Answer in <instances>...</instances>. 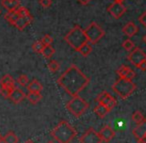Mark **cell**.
<instances>
[{
    "label": "cell",
    "mask_w": 146,
    "mask_h": 143,
    "mask_svg": "<svg viewBox=\"0 0 146 143\" xmlns=\"http://www.w3.org/2000/svg\"><path fill=\"white\" fill-rule=\"evenodd\" d=\"M136 84L132 80L125 78H119L112 85V90L121 99H127L135 91Z\"/></svg>",
    "instance_id": "277c9868"
},
{
    "label": "cell",
    "mask_w": 146,
    "mask_h": 143,
    "mask_svg": "<svg viewBox=\"0 0 146 143\" xmlns=\"http://www.w3.org/2000/svg\"><path fill=\"white\" fill-rule=\"evenodd\" d=\"M90 1H91V0H78V2H79L81 5H87Z\"/></svg>",
    "instance_id": "8d00e7d4"
},
{
    "label": "cell",
    "mask_w": 146,
    "mask_h": 143,
    "mask_svg": "<svg viewBox=\"0 0 146 143\" xmlns=\"http://www.w3.org/2000/svg\"><path fill=\"white\" fill-rule=\"evenodd\" d=\"M77 52L80 53V54H81L82 56L87 57L88 55H89L90 53L92 52V46H91V44H90V43H88V42L85 43V44L82 45V46L80 47L79 49H78Z\"/></svg>",
    "instance_id": "cb8c5ba5"
},
{
    "label": "cell",
    "mask_w": 146,
    "mask_h": 143,
    "mask_svg": "<svg viewBox=\"0 0 146 143\" xmlns=\"http://www.w3.org/2000/svg\"><path fill=\"white\" fill-rule=\"evenodd\" d=\"M110 109H108L105 105L101 104V103H98L95 107H94V112L97 116H99L100 118H104L108 113L110 112Z\"/></svg>",
    "instance_id": "d6986e66"
},
{
    "label": "cell",
    "mask_w": 146,
    "mask_h": 143,
    "mask_svg": "<svg viewBox=\"0 0 146 143\" xmlns=\"http://www.w3.org/2000/svg\"><path fill=\"white\" fill-rule=\"evenodd\" d=\"M2 140H3V136L1 135V133H0V143H2Z\"/></svg>",
    "instance_id": "f35d334b"
},
{
    "label": "cell",
    "mask_w": 146,
    "mask_h": 143,
    "mask_svg": "<svg viewBox=\"0 0 146 143\" xmlns=\"http://www.w3.org/2000/svg\"><path fill=\"white\" fill-rule=\"evenodd\" d=\"M0 14H1V10H0Z\"/></svg>",
    "instance_id": "f6af8a7d"
},
{
    "label": "cell",
    "mask_w": 146,
    "mask_h": 143,
    "mask_svg": "<svg viewBox=\"0 0 146 143\" xmlns=\"http://www.w3.org/2000/svg\"><path fill=\"white\" fill-rule=\"evenodd\" d=\"M138 21H139L140 24H142L144 27H146V11L140 15L139 18H138Z\"/></svg>",
    "instance_id": "e575fe53"
},
{
    "label": "cell",
    "mask_w": 146,
    "mask_h": 143,
    "mask_svg": "<svg viewBox=\"0 0 146 143\" xmlns=\"http://www.w3.org/2000/svg\"><path fill=\"white\" fill-rule=\"evenodd\" d=\"M14 88H10V87H5V86H0V95L3 96L4 98H9L11 92Z\"/></svg>",
    "instance_id": "f1b7e54d"
},
{
    "label": "cell",
    "mask_w": 146,
    "mask_h": 143,
    "mask_svg": "<svg viewBox=\"0 0 146 143\" xmlns=\"http://www.w3.org/2000/svg\"><path fill=\"white\" fill-rule=\"evenodd\" d=\"M41 42H42L44 45H51L53 43V38L50 36V35L46 34L43 36L42 39H41Z\"/></svg>",
    "instance_id": "d6a6232c"
},
{
    "label": "cell",
    "mask_w": 146,
    "mask_h": 143,
    "mask_svg": "<svg viewBox=\"0 0 146 143\" xmlns=\"http://www.w3.org/2000/svg\"><path fill=\"white\" fill-rule=\"evenodd\" d=\"M76 134L77 132L74 127L66 120L60 121L50 132L53 139L58 143H70L76 136Z\"/></svg>",
    "instance_id": "7a4b0ae2"
},
{
    "label": "cell",
    "mask_w": 146,
    "mask_h": 143,
    "mask_svg": "<svg viewBox=\"0 0 146 143\" xmlns=\"http://www.w3.org/2000/svg\"><path fill=\"white\" fill-rule=\"evenodd\" d=\"M137 68L140 69V70H142V71H146V60L142 61V62L137 66Z\"/></svg>",
    "instance_id": "d590c367"
},
{
    "label": "cell",
    "mask_w": 146,
    "mask_h": 143,
    "mask_svg": "<svg viewBox=\"0 0 146 143\" xmlns=\"http://www.w3.org/2000/svg\"><path fill=\"white\" fill-rule=\"evenodd\" d=\"M80 143H102L100 135L94 128H89L81 137L79 138Z\"/></svg>",
    "instance_id": "ba28073f"
},
{
    "label": "cell",
    "mask_w": 146,
    "mask_h": 143,
    "mask_svg": "<svg viewBox=\"0 0 146 143\" xmlns=\"http://www.w3.org/2000/svg\"><path fill=\"white\" fill-rule=\"evenodd\" d=\"M96 102L101 103V104L105 105L108 109L112 110V109L116 106L117 101H116V99L114 98L113 96H111V94H110L109 92H107V91H102V92L100 93V94H98L97 97H96Z\"/></svg>",
    "instance_id": "52a82bcc"
},
{
    "label": "cell",
    "mask_w": 146,
    "mask_h": 143,
    "mask_svg": "<svg viewBox=\"0 0 146 143\" xmlns=\"http://www.w3.org/2000/svg\"><path fill=\"white\" fill-rule=\"evenodd\" d=\"M59 68H60V64H59L58 61L51 60L48 62V69L51 71V72H53V73L57 72V71L59 70Z\"/></svg>",
    "instance_id": "4316f807"
},
{
    "label": "cell",
    "mask_w": 146,
    "mask_h": 143,
    "mask_svg": "<svg viewBox=\"0 0 146 143\" xmlns=\"http://www.w3.org/2000/svg\"><path fill=\"white\" fill-rule=\"evenodd\" d=\"M122 47L125 49L126 51H132L135 48V44L131 39H126L125 41H123L122 43Z\"/></svg>",
    "instance_id": "83f0119b"
},
{
    "label": "cell",
    "mask_w": 146,
    "mask_h": 143,
    "mask_svg": "<svg viewBox=\"0 0 146 143\" xmlns=\"http://www.w3.org/2000/svg\"><path fill=\"white\" fill-rule=\"evenodd\" d=\"M0 86L10 87V88H15V80L10 74H5L2 78L0 79Z\"/></svg>",
    "instance_id": "ac0fdd59"
},
{
    "label": "cell",
    "mask_w": 146,
    "mask_h": 143,
    "mask_svg": "<svg viewBox=\"0 0 146 143\" xmlns=\"http://www.w3.org/2000/svg\"><path fill=\"white\" fill-rule=\"evenodd\" d=\"M26 98L31 104H37L42 98V95L40 92H28V94H26Z\"/></svg>",
    "instance_id": "603a6c76"
},
{
    "label": "cell",
    "mask_w": 146,
    "mask_h": 143,
    "mask_svg": "<svg viewBox=\"0 0 146 143\" xmlns=\"http://www.w3.org/2000/svg\"><path fill=\"white\" fill-rule=\"evenodd\" d=\"M114 1H115V2H123V1H124V0H114Z\"/></svg>",
    "instance_id": "60d3db41"
},
{
    "label": "cell",
    "mask_w": 146,
    "mask_h": 143,
    "mask_svg": "<svg viewBox=\"0 0 146 143\" xmlns=\"http://www.w3.org/2000/svg\"><path fill=\"white\" fill-rule=\"evenodd\" d=\"M16 12L18 13L19 17H22V16H27V15L30 14V12H29V10L26 8V7L24 6H19L18 8H17Z\"/></svg>",
    "instance_id": "1f68e13d"
},
{
    "label": "cell",
    "mask_w": 146,
    "mask_h": 143,
    "mask_svg": "<svg viewBox=\"0 0 146 143\" xmlns=\"http://www.w3.org/2000/svg\"><path fill=\"white\" fill-rule=\"evenodd\" d=\"M16 81H17V83L20 85V86L26 87L27 85H28V83H29V78H28V76H27V75L21 74V75H19V76H18V78L16 79Z\"/></svg>",
    "instance_id": "484cf974"
},
{
    "label": "cell",
    "mask_w": 146,
    "mask_h": 143,
    "mask_svg": "<svg viewBox=\"0 0 146 143\" xmlns=\"http://www.w3.org/2000/svg\"><path fill=\"white\" fill-rule=\"evenodd\" d=\"M3 143H18L19 138L13 131H9L3 136Z\"/></svg>",
    "instance_id": "7402d4cb"
},
{
    "label": "cell",
    "mask_w": 146,
    "mask_h": 143,
    "mask_svg": "<svg viewBox=\"0 0 146 143\" xmlns=\"http://www.w3.org/2000/svg\"><path fill=\"white\" fill-rule=\"evenodd\" d=\"M116 73H117L120 78H125V79H128V80H132L136 75L134 70H132L131 68H129L128 66H125V65L120 66L119 68L116 70Z\"/></svg>",
    "instance_id": "8fae6325"
},
{
    "label": "cell",
    "mask_w": 146,
    "mask_h": 143,
    "mask_svg": "<svg viewBox=\"0 0 146 143\" xmlns=\"http://www.w3.org/2000/svg\"><path fill=\"white\" fill-rule=\"evenodd\" d=\"M19 18V15L18 13L15 11H7V13H5L4 15V19L9 23L10 25H13L14 26L15 22L17 21V19Z\"/></svg>",
    "instance_id": "44dd1931"
},
{
    "label": "cell",
    "mask_w": 146,
    "mask_h": 143,
    "mask_svg": "<svg viewBox=\"0 0 146 143\" xmlns=\"http://www.w3.org/2000/svg\"><path fill=\"white\" fill-rule=\"evenodd\" d=\"M100 138L102 139V141L104 142H109L115 136V131L109 126V125H105L101 130L99 131Z\"/></svg>",
    "instance_id": "7c38bea8"
},
{
    "label": "cell",
    "mask_w": 146,
    "mask_h": 143,
    "mask_svg": "<svg viewBox=\"0 0 146 143\" xmlns=\"http://www.w3.org/2000/svg\"><path fill=\"white\" fill-rule=\"evenodd\" d=\"M132 134L137 140H139L140 138H142L146 134V119H144L142 122L138 123L136 125L135 128L132 130Z\"/></svg>",
    "instance_id": "9a60e30c"
},
{
    "label": "cell",
    "mask_w": 146,
    "mask_h": 143,
    "mask_svg": "<svg viewBox=\"0 0 146 143\" xmlns=\"http://www.w3.org/2000/svg\"><path fill=\"white\" fill-rule=\"evenodd\" d=\"M47 143H55V142H54V141H51V140H50V141H48Z\"/></svg>",
    "instance_id": "7bdbcfd3"
},
{
    "label": "cell",
    "mask_w": 146,
    "mask_h": 143,
    "mask_svg": "<svg viewBox=\"0 0 146 143\" xmlns=\"http://www.w3.org/2000/svg\"><path fill=\"white\" fill-rule=\"evenodd\" d=\"M66 109L75 117H80L89 108V103L79 95L73 96L65 105Z\"/></svg>",
    "instance_id": "5b68a950"
},
{
    "label": "cell",
    "mask_w": 146,
    "mask_h": 143,
    "mask_svg": "<svg viewBox=\"0 0 146 143\" xmlns=\"http://www.w3.org/2000/svg\"><path fill=\"white\" fill-rule=\"evenodd\" d=\"M138 143H146V134L144 135L142 138H140L139 140H138Z\"/></svg>",
    "instance_id": "74e56055"
},
{
    "label": "cell",
    "mask_w": 146,
    "mask_h": 143,
    "mask_svg": "<svg viewBox=\"0 0 146 143\" xmlns=\"http://www.w3.org/2000/svg\"><path fill=\"white\" fill-rule=\"evenodd\" d=\"M107 11L110 13L114 19H120L123 14L126 12V7L121 2H115L114 1L112 4H110L107 8Z\"/></svg>",
    "instance_id": "30bf717a"
},
{
    "label": "cell",
    "mask_w": 146,
    "mask_h": 143,
    "mask_svg": "<svg viewBox=\"0 0 146 143\" xmlns=\"http://www.w3.org/2000/svg\"><path fill=\"white\" fill-rule=\"evenodd\" d=\"M25 98H26V94L23 92V90H21L20 88H17V87H15V88L13 89L10 96H9V99H10L14 104H19V103L22 102Z\"/></svg>",
    "instance_id": "4fadbf2b"
},
{
    "label": "cell",
    "mask_w": 146,
    "mask_h": 143,
    "mask_svg": "<svg viewBox=\"0 0 146 143\" xmlns=\"http://www.w3.org/2000/svg\"><path fill=\"white\" fill-rule=\"evenodd\" d=\"M143 41H144V42L146 43V34L144 35V37H143Z\"/></svg>",
    "instance_id": "b9f144b4"
},
{
    "label": "cell",
    "mask_w": 146,
    "mask_h": 143,
    "mask_svg": "<svg viewBox=\"0 0 146 143\" xmlns=\"http://www.w3.org/2000/svg\"><path fill=\"white\" fill-rule=\"evenodd\" d=\"M1 5L3 8L7 11H15L20 6V0H15V1H8V0H1Z\"/></svg>",
    "instance_id": "e0dca14e"
},
{
    "label": "cell",
    "mask_w": 146,
    "mask_h": 143,
    "mask_svg": "<svg viewBox=\"0 0 146 143\" xmlns=\"http://www.w3.org/2000/svg\"><path fill=\"white\" fill-rule=\"evenodd\" d=\"M39 4L43 8H49L52 5V0H39Z\"/></svg>",
    "instance_id": "836d02e7"
},
{
    "label": "cell",
    "mask_w": 146,
    "mask_h": 143,
    "mask_svg": "<svg viewBox=\"0 0 146 143\" xmlns=\"http://www.w3.org/2000/svg\"><path fill=\"white\" fill-rule=\"evenodd\" d=\"M64 40L71 48H73L75 51H77L82 45L88 42L85 32L79 25H75L64 36Z\"/></svg>",
    "instance_id": "3957f363"
},
{
    "label": "cell",
    "mask_w": 146,
    "mask_h": 143,
    "mask_svg": "<svg viewBox=\"0 0 146 143\" xmlns=\"http://www.w3.org/2000/svg\"><path fill=\"white\" fill-rule=\"evenodd\" d=\"M54 53H55V48L52 47V45H45L42 52H41V54H42L45 58L49 59L54 55Z\"/></svg>",
    "instance_id": "d4e9b609"
},
{
    "label": "cell",
    "mask_w": 146,
    "mask_h": 143,
    "mask_svg": "<svg viewBox=\"0 0 146 143\" xmlns=\"http://www.w3.org/2000/svg\"><path fill=\"white\" fill-rule=\"evenodd\" d=\"M8 1H15V0H8Z\"/></svg>",
    "instance_id": "ee69618b"
},
{
    "label": "cell",
    "mask_w": 146,
    "mask_h": 143,
    "mask_svg": "<svg viewBox=\"0 0 146 143\" xmlns=\"http://www.w3.org/2000/svg\"><path fill=\"white\" fill-rule=\"evenodd\" d=\"M89 82V77L86 76L75 64H72L67 68L57 79V84L72 97L79 94Z\"/></svg>",
    "instance_id": "6da1fadb"
},
{
    "label": "cell",
    "mask_w": 146,
    "mask_h": 143,
    "mask_svg": "<svg viewBox=\"0 0 146 143\" xmlns=\"http://www.w3.org/2000/svg\"><path fill=\"white\" fill-rule=\"evenodd\" d=\"M131 118H132V120L134 121V122L136 123V124H138V123H140V122H142V121L144 120V116H143V114H142L140 111H135V112L132 114V116H131Z\"/></svg>",
    "instance_id": "f546056e"
},
{
    "label": "cell",
    "mask_w": 146,
    "mask_h": 143,
    "mask_svg": "<svg viewBox=\"0 0 146 143\" xmlns=\"http://www.w3.org/2000/svg\"><path fill=\"white\" fill-rule=\"evenodd\" d=\"M24 143H35V142H33L32 140H27V141H25Z\"/></svg>",
    "instance_id": "ab89813d"
},
{
    "label": "cell",
    "mask_w": 146,
    "mask_h": 143,
    "mask_svg": "<svg viewBox=\"0 0 146 143\" xmlns=\"http://www.w3.org/2000/svg\"><path fill=\"white\" fill-rule=\"evenodd\" d=\"M122 31L123 33L128 37H133L134 35L137 34L138 32V27L137 25L134 22H128L125 26L122 28Z\"/></svg>",
    "instance_id": "2e32d148"
},
{
    "label": "cell",
    "mask_w": 146,
    "mask_h": 143,
    "mask_svg": "<svg viewBox=\"0 0 146 143\" xmlns=\"http://www.w3.org/2000/svg\"><path fill=\"white\" fill-rule=\"evenodd\" d=\"M26 87L29 92H41L43 90L42 84L38 80H36V79H33L31 82H29Z\"/></svg>",
    "instance_id": "ffe728a7"
},
{
    "label": "cell",
    "mask_w": 146,
    "mask_h": 143,
    "mask_svg": "<svg viewBox=\"0 0 146 143\" xmlns=\"http://www.w3.org/2000/svg\"><path fill=\"white\" fill-rule=\"evenodd\" d=\"M44 46H45V45L41 42V40H38V41H36V42H34L32 44V49H33V51H34V52L41 54V52H42Z\"/></svg>",
    "instance_id": "4dcf8cb0"
},
{
    "label": "cell",
    "mask_w": 146,
    "mask_h": 143,
    "mask_svg": "<svg viewBox=\"0 0 146 143\" xmlns=\"http://www.w3.org/2000/svg\"><path fill=\"white\" fill-rule=\"evenodd\" d=\"M127 59L129 62H131V64L137 67L142 61L146 60V53L142 49L135 47L133 50L130 51V53L127 56Z\"/></svg>",
    "instance_id": "9c48e42d"
},
{
    "label": "cell",
    "mask_w": 146,
    "mask_h": 143,
    "mask_svg": "<svg viewBox=\"0 0 146 143\" xmlns=\"http://www.w3.org/2000/svg\"><path fill=\"white\" fill-rule=\"evenodd\" d=\"M33 21V17L31 14L27 15V16H22V17H19L18 19H17V21L15 22L14 26L16 27L18 30L22 31L24 30L25 28H26L27 26H28L29 24H30L31 22Z\"/></svg>",
    "instance_id": "5bb4252c"
},
{
    "label": "cell",
    "mask_w": 146,
    "mask_h": 143,
    "mask_svg": "<svg viewBox=\"0 0 146 143\" xmlns=\"http://www.w3.org/2000/svg\"><path fill=\"white\" fill-rule=\"evenodd\" d=\"M84 32L87 37V41L90 44H95L97 43L102 37L105 35L104 30L99 26V24H97L96 22H91L85 29Z\"/></svg>",
    "instance_id": "8992f818"
}]
</instances>
